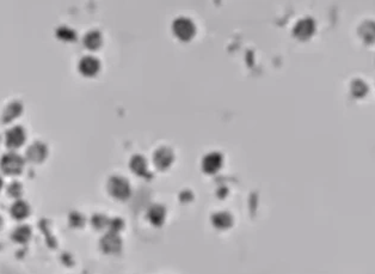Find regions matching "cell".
<instances>
[{"label":"cell","mask_w":375,"mask_h":274,"mask_svg":"<svg viewBox=\"0 0 375 274\" xmlns=\"http://www.w3.org/2000/svg\"><path fill=\"white\" fill-rule=\"evenodd\" d=\"M109 186H110V189L112 191V193H116V194H120V193L122 194V192L128 187L127 181L125 179H122V177H118V176H115L112 177V179H110Z\"/></svg>","instance_id":"obj_13"},{"label":"cell","mask_w":375,"mask_h":274,"mask_svg":"<svg viewBox=\"0 0 375 274\" xmlns=\"http://www.w3.org/2000/svg\"><path fill=\"white\" fill-rule=\"evenodd\" d=\"M99 67H101V62H99L97 57L93 55L82 56L80 61H79V70L84 75H95L99 70Z\"/></svg>","instance_id":"obj_5"},{"label":"cell","mask_w":375,"mask_h":274,"mask_svg":"<svg viewBox=\"0 0 375 274\" xmlns=\"http://www.w3.org/2000/svg\"><path fill=\"white\" fill-rule=\"evenodd\" d=\"M313 28H314V24L312 19L310 18L300 19V21L296 23V26H295V34L299 35V36L301 37H306L313 31Z\"/></svg>","instance_id":"obj_9"},{"label":"cell","mask_w":375,"mask_h":274,"mask_svg":"<svg viewBox=\"0 0 375 274\" xmlns=\"http://www.w3.org/2000/svg\"><path fill=\"white\" fill-rule=\"evenodd\" d=\"M1 224H2V219L1 217H0V226H1Z\"/></svg>","instance_id":"obj_17"},{"label":"cell","mask_w":375,"mask_h":274,"mask_svg":"<svg viewBox=\"0 0 375 274\" xmlns=\"http://www.w3.org/2000/svg\"><path fill=\"white\" fill-rule=\"evenodd\" d=\"M11 213H12L13 217L18 219L27 217V213H29V205L23 200H17L11 207Z\"/></svg>","instance_id":"obj_10"},{"label":"cell","mask_w":375,"mask_h":274,"mask_svg":"<svg viewBox=\"0 0 375 274\" xmlns=\"http://www.w3.org/2000/svg\"><path fill=\"white\" fill-rule=\"evenodd\" d=\"M1 186H2V180H1V177H0V188H1Z\"/></svg>","instance_id":"obj_16"},{"label":"cell","mask_w":375,"mask_h":274,"mask_svg":"<svg viewBox=\"0 0 375 274\" xmlns=\"http://www.w3.org/2000/svg\"><path fill=\"white\" fill-rule=\"evenodd\" d=\"M47 145L42 141H32L27 149V157L32 162H40L46 157L47 155Z\"/></svg>","instance_id":"obj_4"},{"label":"cell","mask_w":375,"mask_h":274,"mask_svg":"<svg viewBox=\"0 0 375 274\" xmlns=\"http://www.w3.org/2000/svg\"><path fill=\"white\" fill-rule=\"evenodd\" d=\"M172 151H171L169 147L162 146L154 152V162H156L157 165L161 166V168H165V166L170 165V163L172 162Z\"/></svg>","instance_id":"obj_7"},{"label":"cell","mask_w":375,"mask_h":274,"mask_svg":"<svg viewBox=\"0 0 375 274\" xmlns=\"http://www.w3.org/2000/svg\"><path fill=\"white\" fill-rule=\"evenodd\" d=\"M222 163V156L220 155V152H209L207 153L202 161V166L203 169L208 171H214L216 169H219V166Z\"/></svg>","instance_id":"obj_6"},{"label":"cell","mask_w":375,"mask_h":274,"mask_svg":"<svg viewBox=\"0 0 375 274\" xmlns=\"http://www.w3.org/2000/svg\"><path fill=\"white\" fill-rule=\"evenodd\" d=\"M57 35H59L60 37H63L66 38V40H71V38L74 37V31L72 30L71 28H67V27H60L59 29H57Z\"/></svg>","instance_id":"obj_15"},{"label":"cell","mask_w":375,"mask_h":274,"mask_svg":"<svg viewBox=\"0 0 375 274\" xmlns=\"http://www.w3.org/2000/svg\"><path fill=\"white\" fill-rule=\"evenodd\" d=\"M84 43L89 48H97L102 43V35L97 30H90L85 34Z\"/></svg>","instance_id":"obj_11"},{"label":"cell","mask_w":375,"mask_h":274,"mask_svg":"<svg viewBox=\"0 0 375 274\" xmlns=\"http://www.w3.org/2000/svg\"><path fill=\"white\" fill-rule=\"evenodd\" d=\"M23 106L19 101H11L6 107L2 110V120L4 121H11L12 119H15L16 116H18L21 114Z\"/></svg>","instance_id":"obj_8"},{"label":"cell","mask_w":375,"mask_h":274,"mask_svg":"<svg viewBox=\"0 0 375 274\" xmlns=\"http://www.w3.org/2000/svg\"><path fill=\"white\" fill-rule=\"evenodd\" d=\"M30 235H31V230L27 225H19L12 232L13 240L17 242H26L29 240Z\"/></svg>","instance_id":"obj_12"},{"label":"cell","mask_w":375,"mask_h":274,"mask_svg":"<svg viewBox=\"0 0 375 274\" xmlns=\"http://www.w3.org/2000/svg\"><path fill=\"white\" fill-rule=\"evenodd\" d=\"M172 30L176 34V36L182 38V40H189V38L194 36L195 31H196V27H195V23L189 17L179 16V17L173 21Z\"/></svg>","instance_id":"obj_1"},{"label":"cell","mask_w":375,"mask_h":274,"mask_svg":"<svg viewBox=\"0 0 375 274\" xmlns=\"http://www.w3.org/2000/svg\"><path fill=\"white\" fill-rule=\"evenodd\" d=\"M23 157L18 155L17 152H6L1 156L0 158V166L4 171L9 172V174H16V172L21 171L23 168Z\"/></svg>","instance_id":"obj_2"},{"label":"cell","mask_w":375,"mask_h":274,"mask_svg":"<svg viewBox=\"0 0 375 274\" xmlns=\"http://www.w3.org/2000/svg\"><path fill=\"white\" fill-rule=\"evenodd\" d=\"M22 191H23V187L18 181H12L7 187V192L12 196H19L22 194Z\"/></svg>","instance_id":"obj_14"},{"label":"cell","mask_w":375,"mask_h":274,"mask_svg":"<svg viewBox=\"0 0 375 274\" xmlns=\"http://www.w3.org/2000/svg\"><path fill=\"white\" fill-rule=\"evenodd\" d=\"M5 140L10 147L19 146L26 140V131L22 126H13L10 130L6 131L5 134Z\"/></svg>","instance_id":"obj_3"}]
</instances>
